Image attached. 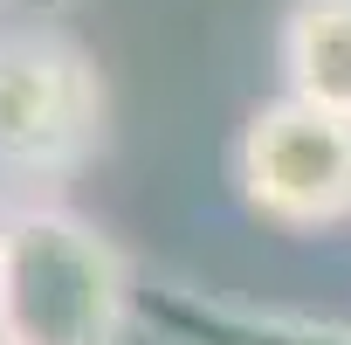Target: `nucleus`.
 Segmentation results:
<instances>
[{"label": "nucleus", "instance_id": "7ed1b4c3", "mask_svg": "<svg viewBox=\"0 0 351 345\" xmlns=\"http://www.w3.org/2000/svg\"><path fill=\"white\" fill-rule=\"evenodd\" d=\"M104 131L97 69L56 35H0V172H69Z\"/></svg>", "mask_w": 351, "mask_h": 345}, {"label": "nucleus", "instance_id": "f257e3e1", "mask_svg": "<svg viewBox=\"0 0 351 345\" xmlns=\"http://www.w3.org/2000/svg\"><path fill=\"white\" fill-rule=\"evenodd\" d=\"M124 249L56 201L0 214V324L21 345H117L131 324Z\"/></svg>", "mask_w": 351, "mask_h": 345}, {"label": "nucleus", "instance_id": "39448f33", "mask_svg": "<svg viewBox=\"0 0 351 345\" xmlns=\"http://www.w3.org/2000/svg\"><path fill=\"white\" fill-rule=\"evenodd\" d=\"M282 97H303L330 118H351V0H289Z\"/></svg>", "mask_w": 351, "mask_h": 345}, {"label": "nucleus", "instance_id": "423d86ee", "mask_svg": "<svg viewBox=\"0 0 351 345\" xmlns=\"http://www.w3.org/2000/svg\"><path fill=\"white\" fill-rule=\"evenodd\" d=\"M0 345H21V338H14V331H8V324H0Z\"/></svg>", "mask_w": 351, "mask_h": 345}, {"label": "nucleus", "instance_id": "f03ea898", "mask_svg": "<svg viewBox=\"0 0 351 345\" xmlns=\"http://www.w3.org/2000/svg\"><path fill=\"white\" fill-rule=\"evenodd\" d=\"M234 180H241V201L276 228L351 221V118H330L303 97L262 104L241 124Z\"/></svg>", "mask_w": 351, "mask_h": 345}, {"label": "nucleus", "instance_id": "20e7f679", "mask_svg": "<svg viewBox=\"0 0 351 345\" xmlns=\"http://www.w3.org/2000/svg\"><path fill=\"white\" fill-rule=\"evenodd\" d=\"M145 311L180 331L186 345H351V324L337 318H296V311H255V304H221L200 290H158Z\"/></svg>", "mask_w": 351, "mask_h": 345}]
</instances>
